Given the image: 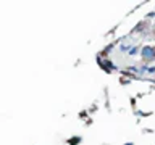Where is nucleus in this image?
<instances>
[{
  "label": "nucleus",
  "instance_id": "1",
  "mask_svg": "<svg viewBox=\"0 0 155 145\" xmlns=\"http://www.w3.org/2000/svg\"><path fill=\"white\" fill-rule=\"evenodd\" d=\"M152 53H155V50L152 47H145L144 50H142V55H144V58L145 60H150V58H153V55Z\"/></svg>",
  "mask_w": 155,
  "mask_h": 145
}]
</instances>
